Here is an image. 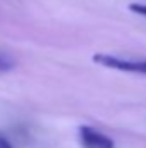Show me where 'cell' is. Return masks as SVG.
Listing matches in <instances>:
<instances>
[{
  "instance_id": "obj_1",
  "label": "cell",
  "mask_w": 146,
  "mask_h": 148,
  "mask_svg": "<svg viewBox=\"0 0 146 148\" xmlns=\"http://www.w3.org/2000/svg\"><path fill=\"white\" fill-rule=\"evenodd\" d=\"M93 62L100 64L107 69L122 71V73H134L146 76V60L145 59H129V57H119L112 53H95Z\"/></svg>"
},
{
  "instance_id": "obj_2",
  "label": "cell",
  "mask_w": 146,
  "mask_h": 148,
  "mask_svg": "<svg viewBox=\"0 0 146 148\" xmlns=\"http://www.w3.org/2000/svg\"><path fill=\"white\" fill-rule=\"evenodd\" d=\"M79 138L84 148H115L113 140L107 134L89 127V126H81L79 127Z\"/></svg>"
},
{
  "instance_id": "obj_3",
  "label": "cell",
  "mask_w": 146,
  "mask_h": 148,
  "mask_svg": "<svg viewBox=\"0 0 146 148\" xmlns=\"http://www.w3.org/2000/svg\"><path fill=\"white\" fill-rule=\"evenodd\" d=\"M14 67H16L14 59H12L9 53H5V52L0 50V74L2 73H9V71H12Z\"/></svg>"
},
{
  "instance_id": "obj_4",
  "label": "cell",
  "mask_w": 146,
  "mask_h": 148,
  "mask_svg": "<svg viewBox=\"0 0 146 148\" xmlns=\"http://www.w3.org/2000/svg\"><path fill=\"white\" fill-rule=\"evenodd\" d=\"M129 10L134 12V14H138V16H145L146 17V3H131Z\"/></svg>"
},
{
  "instance_id": "obj_5",
  "label": "cell",
  "mask_w": 146,
  "mask_h": 148,
  "mask_svg": "<svg viewBox=\"0 0 146 148\" xmlns=\"http://www.w3.org/2000/svg\"><path fill=\"white\" fill-rule=\"evenodd\" d=\"M0 148H14L12 147V143H10L3 134H0Z\"/></svg>"
}]
</instances>
